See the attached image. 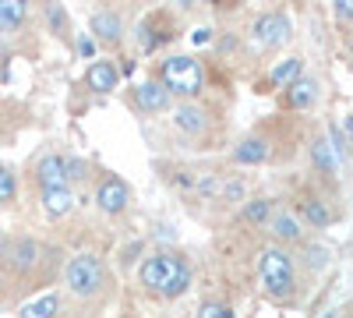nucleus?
<instances>
[{
  "label": "nucleus",
  "mask_w": 353,
  "mask_h": 318,
  "mask_svg": "<svg viewBox=\"0 0 353 318\" xmlns=\"http://www.w3.org/2000/svg\"><path fill=\"white\" fill-rule=\"evenodd\" d=\"M96 201H99V209L110 212V216L113 212H124L128 209V184L124 181H113V177L103 181L99 191H96Z\"/></svg>",
  "instance_id": "423d86ee"
},
{
  "label": "nucleus",
  "mask_w": 353,
  "mask_h": 318,
  "mask_svg": "<svg viewBox=\"0 0 353 318\" xmlns=\"http://www.w3.org/2000/svg\"><path fill=\"white\" fill-rule=\"evenodd\" d=\"M244 219H248V223L269 219V201H248V206H244Z\"/></svg>",
  "instance_id": "4be33fe9"
},
{
  "label": "nucleus",
  "mask_w": 353,
  "mask_h": 318,
  "mask_svg": "<svg viewBox=\"0 0 353 318\" xmlns=\"http://www.w3.org/2000/svg\"><path fill=\"white\" fill-rule=\"evenodd\" d=\"M304 258H307L311 269H325V266H329V251H325V248H307Z\"/></svg>",
  "instance_id": "a878e982"
},
{
  "label": "nucleus",
  "mask_w": 353,
  "mask_h": 318,
  "mask_svg": "<svg viewBox=\"0 0 353 318\" xmlns=\"http://www.w3.org/2000/svg\"><path fill=\"white\" fill-rule=\"evenodd\" d=\"M272 234L279 237V241H297L301 237V226H297V219H293V216H276L272 219Z\"/></svg>",
  "instance_id": "412c9836"
},
{
  "label": "nucleus",
  "mask_w": 353,
  "mask_h": 318,
  "mask_svg": "<svg viewBox=\"0 0 353 318\" xmlns=\"http://www.w3.org/2000/svg\"><path fill=\"white\" fill-rule=\"evenodd\" d=\"M8 255V241H4V234H0V258Z\"/></svg>",
  "instance_id": "2f4dec72"
},
{
  "label": "nucleus",
  "mask_w": 353,
  "mask_h": 318,
  "mask_svg": "<svg viewBox=\"0 0 353 318\" xmlns=\"http://www.w3.org/2000/svg\"><path fill=\"white\" fill-rule=\"evenodd\" d=\"M346 131H350V138H353V117H350V121H346Z\"/></svg>",
  "instance_id": "473e14b6"
},
{
  "label": "nucleus",
  "mask_w": 353,
  "mask_h": 318,
  "mask_svg": "<svg viewBox=\"0 0 353 318\" xmlns=\"http://www.w3.org/2000/svg\"><path fill=\"white\" fill-rule=\"evenodd\" d=\"M36 251H39V248H36L32 241H25V237H21V241H14V244H11V251H8L4 258H11V266H14L18 272H25V269H32Z\"/></svg>",
  "instance_id": "f8f14e48"
},
{
  "label": "nucleus",
  "mask_w": 353,
  "mask_h": 318,
  "mask_svg": "<svg viewBox=\"0 0 353 318\" xmlns=\"http://www.w3.org/2000/svg\"><path fill=\"white\" fill-rule=\"evenodd\" d=\"M92 32L99 36V39H121V14H113V11H99L96 18H92Z\"/></svg>",
  "instance_id": "4468645a"
},
{
  "label": "nucleus",
  "mask_w": 353,
  "mask_h": 318,
  "mask_svg": "<svg viewBox=\"0 0 353 318\" xmlns=\"http://www.w3.org/2000/svg\"><path fill=\"white\" fill-rule=\"evenodd\" d=\"M261 283L265 290H269L272 297H293V286H297V279H293V258L279 248H269L261 255Z\"/></svg>",
  "instance_id": "f03ea898"
},
{
  "label": "nucleus",
  "mask_w": 353,
  "mask_h": 318,
  "mask_svg": "<svg viewBox=\"0 0 353 318\" xmlns=\"http://www.w3.org/2000/svg\"><path fill=\"white\" fill-rule=\"evenodd\" d=\"M21 18H25L21 0H4L0 4V28H14V25H21Z\"/></svg>",
  "instance_id": "aec40b11"
},
{
  "label": "nucleus",
  "mask_w": 353,
  "mask_h": 318,
  "mask_svg": "<svg viewBox=\"0 0 353 318\" xmlns=\"http://www.w3.org/2000/svg\"><path fill=\"white\" fill-rule=\"evenodd\" d=\"M318 99V85L311 78H297L290 85V106H297V110H307L311 103Z\"/></svg>",
  "instance_id": "9b49d317"
},
{
  "label": "nucleus",
  "mask_w": 353,
  "mask_h": 318,
  "mask_svg": "<svg viewBox=\"0 0 353 318\" xmlns=\"http://www.w3.org/2000/svg\"><path fill=\"white\" fill-rule=\"evenodd\" d=\"M311 156H314V166H318L321 173H336L339 159L332 156V149H329V141H314V146H311Z\"/></svg>",
  "instance_id": "a211bd4d"
},
{
  "label": "nucleus",
  "mask_w": 353,
  "mask_h": 318,
  "mask_svg": "<svg viewBox=\"0 0 353 318\" xmlns=\"http://www.w3.org/2000/svg\"><path fill=\"white\" fill-rule=\"evenodd\" d=\"M11 198H14V173L0 166V201H11Z\"/></svg>",
  "instance_id": "b1692460"
},
{
  "label": "nucleus",
  "mask_w": 353,
  "mask_h": 318,
  "mask_svg": "<svg viewBox=\"0 0 353 318\" xmlns=\"http://www.w3.org/2000/svg\"><path fill=\"white\" fill-rule=\"evenodd\" d=\"M198 318H233V311L226 304H219V301H205L201 311H198Z\"/></svg>",
  "instance_id": "5701e85b"
},
{
  "label": "nucleus",
  "mask_w": 353,
  "mask_h": 318,
  "mask_svg": "<svg viewBox=\"0 0 353 318\" xmlns=\"http://www.w3.org/2000/svg\"><path fill=\"white\" fill-rule=\"evenodd\" d=\"M71 206H74V195H71L68 188H46V191H43V209H46L50 216H68Z\"/></svg>",
  "instance_id": "9d476101"
},
{
  "label": "nucleus",
  "mask_w": 353,
  "mask_h": 318,
  "mask_svg": "<svg viewBox=\"0 0 353 318\" xmlns=\"http://www.w3.org/2000/svg\"><path fill=\"white\" fill-rule=\"evenodd\" d=\"M336 11H339V18H353V0H339Z\"/></svg>",
  "instance_id": "7c9ffc66"
},
{
  "label": "nucleus",
  "mask_w": 353,
  "mask_h": 318,
  "mask_svg": "<svg viewBox=\"0 0 353 318\" xmlns=\"http://www.w3.org/2000/svg\"><path fill=\"white\" fill-rule=\"evenodd\" d=\"M329 138H332V141H329L332 156H336V159H343V156H346V135H343V131L332 124V128H329Z\"/></svg>",
  "instance_id": "393cba45"
},
{
  "label": "nucleus",
  "mask_w": 353,
  "mask_h": 318,
  "mask_svg": "<svg viewBox=\"0 0 353 318\" xmlns=\"http://www.w3.org/2000/svg\"><path fill=\"white\" fill-rule=\"evenodd\" d=\"M265 156H269V146H265V141L261 138H248V141H241V146L237 149H233V159H237V163H261Z\"/></svg>",
  "instance_id": "2eb2a0df"
},
{
  "label": "nucleus",
  "mask_w": 353,
  "mask_h": 318,
  "mask_svg": "<svg viewBox=\"0 0 353 318\" xmlns=\"http://www.w3.org/2000/svg\"><path fill=\"white\" fill-rule=\"evenodd\" d=\"M64 177H68V181H81V177H85V159H78V156L64 159Z\"/></svg>",
  "instance_id": "bb28decb"
},
{
  "label": "nucleus",
  "mask_w": 353,
  "mask_h": 318,
  "mask_svg": "<svg viewBox=\"0 0 353 318\" xmlns=\"http://www.w3.org/2000/svg\"><path fill=\"white\" fill-rule=\"evenodd\" d=\"M301 71H304V61H301V57H290V61H283V64L272 68V85H283V89H290V85L301 78Z\"/></svg>",
  "instance_id": "dca6fc26"
},
{
  "label": "nucleus",
  "mask_w": 353,
  "mask_h": 318,
  "mask_svg": "<svg viewBox=\"0 0 353 318\" xmlns=\"http://www.w3.org/2000/svg\"><path fill=\"white\" fill-rule=\"evenodd\" d=\"M68 286L78 297H92L103 286V266L96 255H74L68 266Z\"/></svg>",
  "instance_id": "20e7f679"
},
{
  "label": "nucleus",
  "mask_w": 353,
  "mask_h": 318,
  "mask_svg": "<svg viewBox=\"0 0 353 318\" xmlns=\"http://www.w3.org/2000/svg\"><path fill=\"white\" fill-rule=\"evenodd\" d=\"M78 53L81 57H96V39L92 36H78Z\"/></svg>",
  "instance_id": "c85d7f7f"
},
{
  "label": "nucleus",
  "mask_w": 353,
  "mask_h": 318,
  "mask_svg": "<svg viewBox=\"0 0 353 318\" xmlns=\"http://www.w3.org/2000/svg\"><path fill=\"white\" fill-rule=\"evenodd\" d=\"M176 128H181V131H188V135H198V131H205V110L201 106H181V110H176Z\"/></svg>",
  "instance_id": "ddd939ff"
},
{
  "label": "nucleus",
  "mask_w": 353,
  "mask_h": 318,
  "mask_svg": "<svg viewBox=\"0 0 353 318\" xmlns=\"http://www.w3.org/2000/svg\"><path fill=\"white\" fill-rule=\"evenodd\" d=\"M219 191H223V198H230V201H237V198L244 195V184H241V181H230V184H223Z\"/></svg>",
  "instance_id": "cd10ccee"
},
{
  "label": "nucleus",
  "mask_w": 353,
  "mask_h": 318,
  "mask_svg": "<svg viewBox=\"0 0 353 318\" xmlns=\"http://www.w3.org/2000/svg\"><path fill=\"white\" fill-rule=\"evenodd\" d=\"M36 177L46 188H68V177H64V156H43L39 166H36Z\"/></svg>",
  "instance_id": "0eeeda50"
},
{
  "label": "nucleus",
  "mask_w": 353,
  "mask_h": 318,
  "mask_svg": "<svg viewBox=\"0 0 353 318\" xmlns=\"http://www.w3.org/2000/svg\"><path fill=\"white\" fill-rule=\"evenodd\" d=\"M163 89L176 96H194L201 89V64L191 57H170L163 64Z\"/></svg>",
  "instance_id": "7ed1b4c3"
},
{
  "label": "nucleus",
  "mask_w": 353,
  "mask_h": 318,
  "mask_svg": "<svg viewBox=\"0 0 353 318\" xmlns=\"http://www.w3.org/2000/svg\"><path fill=\"white\" fill-rule=\"evenodd\" d=\"M321 318H336V311H325V315H321Z\"/></svg>",
  "instance_id": "72a5a7b5"
},
{
  "label": "nucleus",
  "mask_w": 353,
  "mask_h": 318,
  "mask_svg": "<svg viewBox=\"0 0 353 318\" xmlns=\"http://www.w3.org/2000/svg\"><path fill=\"white\" fill-rule=\"evenodd\" d=\"M209 39H212V32H209V28H198V32L191 36V43H194V46H205Z\"/></svg>",
  "instance_id": "c756f323"
},
{
  "label": "nucleus",
  "mask_w": 353,
  "mask_h": 318,
  "mask_svg": "<svg viewBox=\"0 0 353 318\" xmlns=\"http://www.w3.org/2000/svg\"><path fill=\"white\" fill-rule=\"evenodd\" d=\"M141 286H149V290H159L163 297H181L188 286H191V269L184 258L176 255H152L149 262L141 266Z\"/></svg>",
  "instance_id": "f257e3e1"
},
{
  "label": "nucleus",
  "mask_w": 353,
  "mask_h": 318,
  "mask_svg": "<svg viewBox=\"0 0 353 318\" xmlns=\"http://www.w3.org/2000/svg\"><path fill=\"white\" fill-rule=\"evenodd\" d=\"M304 219L311 223V226H329L332 223V212H329V206L325 201H304Z\"/></svg>",
  "instance_id": "6ab92c4d"
},
{
  "label": "nucleus",
  "mask_w": 353,
  "mask_h": 318,
  "mask_svg": "<svg viewBox=\"0 0 353 318\" xmlns=\"http://www.w3.org/2000/svg\"><path fill=\"white\" fill-rule=\"evenodd\" d=\"M254 39L261 43V46H279V43H286L290 39V21L283 18V14H261L258 21H254Z\"/></svg>",
  "instance_id": "39448f33"
},
{
  "label": "nucleus",
  "mask_w": 353,
  "mask_h": 318,
  "mask_svg": "<svg viewBox=\"0 0 353 318\" xmlns=\"http://www.w3.org/2000/svg\"><path fill=\"white\" fill-rule=\"evenodd\" d=\"M117 78H121V74H117V68L110 61H96L92 68L85 71V81H88V89H92V92H110L117 85Z\"/></svg>",
  "instance_id": "1a4fd4ad"
},
{
  "label": "nucleus",
  "mask_w": 353,
  "mask_h": 318,
  "mask_svg": "<svg viewBox=\"0 0 353 318\" xmlns=\"http://www.w3.org/2000/svg\"><path fill=\"white\" fill-rule=\"evenodd\" d=\"M134 99H138V106H141V110H149V113H156V110H166V106H170V92L163 89L159 81H145V85H138Z\"/></svg>",
  "instance_id": "6e6552de"
},
{
  "label": "nucleus",
  "mask_w": 353,
  "mask_h": 318,
  "mask_svg": "<svg viewBox=\"0 0 353 318\" xmlns=\"http://www.w3.org/2000/svg\"><path fill=\"white\" fill-rule=\"evenodd\" d=\"M57 308H61V297L46 294V297H39V301H32V304H25L18 315H21V318H53Z\"/></svg>",
  "instance_id": "f3484780"
}]
</instances>
